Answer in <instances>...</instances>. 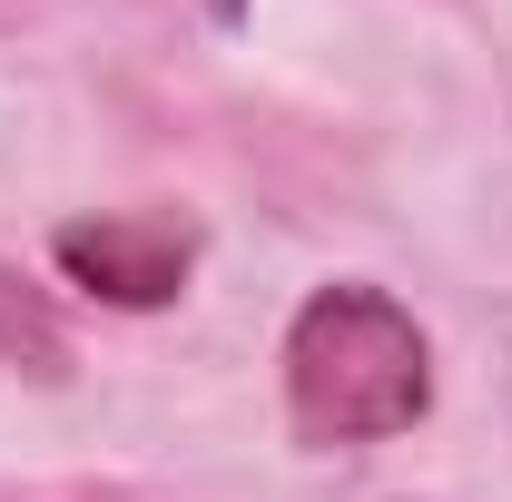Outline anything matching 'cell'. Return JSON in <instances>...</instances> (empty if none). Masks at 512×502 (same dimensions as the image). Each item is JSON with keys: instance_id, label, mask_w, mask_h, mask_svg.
<instances>
[{"instance_id": "6da1fadb", "label": "cell", "mask_w": 512, "mask_h": 502, "mask_svg": "<svg viewBox=\"0 0 512 502\" xmlns=\"http://www.w3.org/2000/svg\"><path fill=\"white\" fill-rule=\"evenodd\" d=\"M434 345L384 286H316L286 325V414L306 443H384L424 424Z\"/></svg>"}, {"instance_id": "7a4b0ae2", "label": "cell", "mask_w": 512, "mask_h": 502, "mask_svg": "<svg viewBox=\"0 0 512 502\" xmlns=\"http://www.w3.org/2000/svg\"><path fill=\"white\" fill-rule=\"evenodd\" d=\"M50 247H60V276L89 286L99 306H168L197 266V227L168 207H119V217H69Z\"/></svg>"}, {"instance_id": "3957f363", "label": "cell", "mask_w": 512, "mask_h": 502, "mask_svg": "<svg viewBox=\"0 0 512 502\" xmlns=\"http://www.w3.org/2000/svg\"><path fill=\"white\" fill-rule=\"evenodd\" d=\"M0 365H30V375H69V335L60 315L40 306L10 266H0Z\"/></svg>"}]
</instances>
